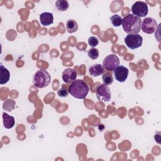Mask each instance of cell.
<instances>
[{
  "instance_id": "6da1fadb",
  "label": "cell",
  "mask_w": 161,
  "mask_h": 161,
  "mask_svg": "<svg viewBox=\"0 0 161 161\" xmlns=\"http://www.w3.org/2000/svg\"><path fill=\"white\" fill-rule=\"evenodd\" d=\"M121 25L125 32L130 35H136L141 30L142 19L133 14H128L122 19Z\"/></svg>"
},
{
  "instance_id": "7a4b0ae2",
  "label": "cell",
  "mask_w": 161,
  "mask_h": 161,
  "mask_svg": "<svg viewBox=\"0 0 161 161\" xmlns=\"http://www.w3.org/2000/svg\"><path fill=\"white\" fill-rule=\"evenodd\" d=\"M89 89L87 84L80 79H76L69 86V92L77 99H84L88 94Z\"/></svg>"
},
{
  "instance_id": "3957f363",
  "label": "cell",
  "mask_w": 161,
  "mask_h": 161,
  "mask_svg": "<svg viewBox=\"0 0 161 161\" xmlns=\"http://www.w3.org/2000/svg\"><path fill=\"white\" fill-rule=\"evenodd\" d=\"M51 82L50 74L43 69L37 70L33 77V84L38 88H44L47 87Z\"/></svg>"
},
{
  "instance_id": "277c9868",
  "label": "cell",
  "mask_w": 161,
  "mask_h": 161,
  "mask_svg": "<svg viewBox=\"0 0 161 161\" xmlns=\"http://www.w3.org/2000/svg\"><path fill=\"white\" fill-rule=\"evenodd\" d=\"M142 42L143 38L141 35L138 34H128L125 38V43H126V45L131 50H135L140 47L142 45Z\"/></svg>"
},
{
  "instance_id": "5b68a950",
  "label": "cell",
  "mask_w": 161,
  "mask_h": 161,
  "mask_svg": "<svg viewBox=\"0 0 161 161\" xmlns=\"http://www.w3.org/2000/svg\"><path fill=\"white\" fill-rule=\"evenodd\" d=\"M119 65V59L115 54L107 55L103 61V66L108 71H113Z\"/></svg>"
},
{
  "instance_id": "8992f818",
  "label": "cell",
  "mask_w": 161,
  "mask_h": 161,
  "mask_svg": "<svg viewBox=\"0 0 161 161\" xmlns=\"http://www.w3.org/2000/svg\"><path fill=\"white\" fill-rule=\"evenodd\" d=\"M131 11L133 14L139 18L145 17L148 12V5L145 2L136 1L132 5Z\"/></svg>"
},
{
  "instance_id": "52a82bcc",
  "label": "cell",
  "mask_w": 161,
  "mask_h": 161,
  "mask_svg": "<svg viewBox=\"0 0 161 161\" xmlns=\"http://www.w3.org/2000/svg\"><path fill=\"white\" fill-rule=\"evenodd\" d=\"M96 97L99 101L108 102L111 99V92L110 89L104 84H101L96 91Z\"/></svg>"
},
{
  "instance_id": "ba28073f",
  "label": "cell",
  "mask_w": 161,
  "mask_h": 161,
  "mask_svg": "<svg viewBox=\"0 0 161 161\" xmlns=\"http://www.w3.org/2000/svg\"><path fill=\"white\" fill-rule=\"evenodd\" d=\"M157 27V21L151 17L145 18L142 21L141 28L143 32L147 34H152L155 32Z\"/></svg>"
},
{
  "instance_id": "9c48e42d",
  "label": "cell",
  "mask_w": 161,
  "mask_h": 161,
  "mask_svg": "<svg viewBox=\"0 0 161 161\" xmlns=\"http://www.w3.org/2000/svg\"><path fill=\"white\" fill-rule=\"evenodd\" d=\"M128 73V69L123 65H119L113 70L115 79L119 82H124L127 79Z\"/></svg>"
},
{
  "instance_id": "30bf717a",
  "label": "cell",
  "mask_w": 161,
  "mask_h": 161,
  "mask_svg": "<svg viewBox=\"0 0 161 161\" xmlns=\"http://www.w3.org/2000/svg\"><path fill=\"white\" fill-rule=\"evenodd\" d=\"M77 75V72L74 69L67 68L63 71L62 78L64 82L70 84L76 80Z\"/></svg>"
},
{
  "instance_id": "8fae6325",
  "label": "cell",
  "mask_w": 161,
  "mask_h": 161,
  "mask_svg": "<svg viewBox=\"0 0 161 161\" xmlns=\"http://www.w3.org/2000/svg\"><path fill=\"white\" fill-rule=\"evenodd\" d=\"M40 23L43 26H48L53 22V15L52 13L44 12L40 15Z\"/></svg>"
},
{
  "instance_id": "7c38bea8",
  "label": "cell",
  "mask_w": 161,
  "mask_h": 161,
  "mask_svg": "<svg viewBox=\"0 0 161 161\" xmlns=\"http://www.w3.org/2000/svg\"><path fill=\"white\" fill-rule=\"evenodd\" d=\"M89 74L93 77H97L104 73V68L99 64H93L89 67Z\"/></svg>"
},
{
  "instance_id": "4fadbf2b",
  "label": "cell",
  "mask_w": 161,
  "mask_h": 161,
  "mask_svg": "<svg viewBox=\"0 0 161 161\" xmlns=\"http://www.w3.org/2000/svg\"><path fill=\"white\" fill-rule=\"evenodd\" d=\"M9 77L10 73L9 70L1 64L0 65V84L7 83L9 80Z\"/></svg>"
},
{
  "instance_id": "5bb4252c",
  "label": "cell",
  "mask_w": 161,
  "mask_h": 161,
  "mask_svg": "<svg viewBox=\"0 0 161 161\" xmlns=\"http://www.w3.org/2000/svg\"><path fill=\"white\" fill-rule=\"evenodd\" d=\"M3 124L4 126L6 129H10L13 128L14 125L15 120L13 116H9L6 113H3Z\"/></svg>"
},
{
  "instance_id": "9a60e30c",
  "label": "cell",
  "mask_w": 161,
  "mask_h": 161,
  "mask_svg": "<svg viewBox=\"0 0 161 161\" xmlns=\"http://www.w3.org/2000/svg\"><path fill=\"white\" fill-rule=\"evenodd\" d=\"M66 28L69 33H72L78 30L77 23L74 19H69L67 21Z\"/></svg>"
},
{
  "instance_id": "2e32d148",
  "label": "cell",
  "mask_w": 161,
  "mask_h": 161,
  "mask_svg": "<svg viewBox=\"0 0 161 161\" xmlns=\"http://www.w3.org/2000/svg\"><path fill=\"white\" fill-rule=\"evenodd\" d=\"M69 3L65 0H58L55 2V7L60 11H65L69 8Z\"/></svg>"
},
{
  "instance_id": "e0dca14e",
  "label": "cell",
  "mask_w": 161,
  "mask_h": 161,
  "mask_svg": "<svg viewBox=\"0 0 161 161\" xmlns=\"http://www.w3.org/2000/svg\"><path fill=\"white\" fill-rule=\"evenodd\" d=\"M102 79H103V84L106 85V86L111 84L113 82V75H112L111 73L109 72H104L103 74Z\"/></svg>"
},
{
  "instance_id": "ac0fdd59",
  "label": "cell",
  "mask_w": 161,
  "mask_h": 161,
  "mask_svg": "<svg viewBox=\"0 0 161 161\" xmlns=\"http://www.w3.org/2000/svg\"><path fill=\"white\" fill-rule=\"evenodd\" d=\"M110 20L112 25L114 26L118 27L121 25L122 23V18L118 14H113L110 17Z\"/></svg>"
},
{
  "instance_id": "d6986e66",
  "label": "cell",
  "mask_w": 161,
  "mask_h": 161,
  "mask_svg": "<svg viewBox=\"0 0 161 161\" xmlns=\"http://www.w3.org/2000/svg\"><path fill=\"white\" fill-rule=\"evenodd\" d=\"M69 93V87L65 84H62V87L57 91V94L60 97H67Z\"/></svg>"
},
{
  "instance_id": "ffe728a7",
  "label": "cell",
  "mask_w": 161,
  "mask_h": 161,
  "mask_svg": "<svg viewBox=\"0 0 161 161\" xmlns=\"http://www.w3.org/2000/svg\"><path fill=\"white\" fill-rule=\"evenodd\" d=\"M87 55L91 59H96L99 57V51L97 48H92L89 50L87 52Z\"/></svg>"
},
{
  "instance_id": "44dd1931",
  "label": "cell",
  "mask_w": 161,
  "mask_h": 161,
  "mask_svg": "<svg viewBox=\"0 0 161 161\" xmlns=\"http://www.w3.org/2000/svg\"><path fill=\"white\" fill-rule=\"evenodd\" d=\"M88 43L91 47L94 48L98 45L99 39L96 36H90L88 39Z\"/></svg>"
}]
</instances>
